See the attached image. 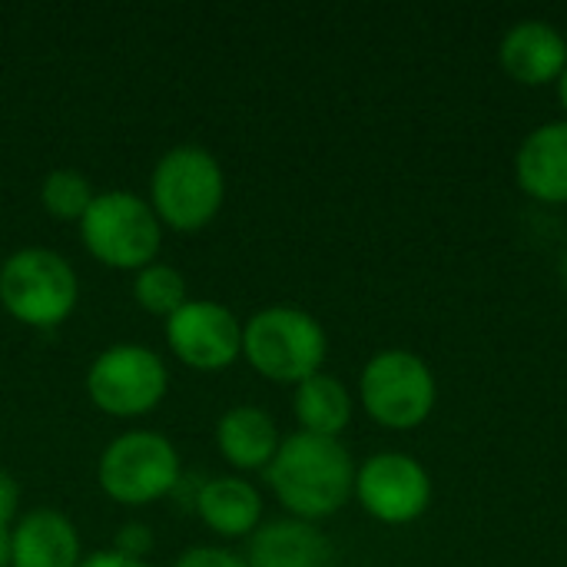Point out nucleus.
<instances>
[{
	"instance_id": "f257e3e1",
	"label": "nucleus",
	"mask_w": 567,
	"mask_h": 567,
	"mask_svg": "<svg viewBox=\"0 0 567 567\" xmlns=\"http://www.w3.org/2000/svg\"><path fill=\"white\" fill-rule=\"evenodd\" d=\"M276 502L299 522H322L346 508L355 492V462L339 439L296 432L279 442L266 468Z\"/></svg>"
},
{
	"instance_id": "f03ea898",
	"label": "nucleus",
	"mask_w": 567,
	"mask_h": 567,
	"mask_svg": "<svg viewBox=\"0 0 567 567\" xmlns=\"http://www.w3.org/2000/svg\"><path fill=\"white\" fill-rule=\"evenodd\" d=\"M243 355L262 379L299 385L322 372L329 339L312 312L296 306H269L246 319Z\"/></svg>"
},
{
	"instance_id": "7ed1b4c3",
	"label": "nucleus",
	"mask_w": 567,
	"mask_h": 567,
	"mask_svg": "<svg viewBox=\"0 0 567 567\" xmlns=\"http://www.w3.org/2000/svg\"><path fill=\"white\" fill-rule=\"evenodd\" d=\"M226 199L219 159L203 146H173L150 176V206L156 219L176 233H199L216 219Z\"/></svg>"
},
{
	"instance_id": "20e7f679",
	"label": "nucleus",
	"mask_w": 567,
	"mask_h": 567,
	"mask_svg": "<svg viewBox=\"0 0 567 567\" xmlns=\"http://www.w3.org/2000/svg\"><path fill=\"white\" fill-rule=\"evenodd\" d=\"M80 302L73 266L53 249H20L0 266V306L30 329H56Z\"/></svg>"
},
{
	"instance_id": "39448f33",
	"label": "nucleus",
	"mask_w": 567,
	"mask_h": 567,
	"mask_svg": "<svg viewBox=\"0 0 567 567\" xmlns=\"http://www.w3.org/2000/svg\"><path fill=\"white\" fill-rule=\"evenodd\" d=\"M80 239L86 252L120 272H140L159 256L163 223L153 206L133 193H100L80 219Z\"/></svg>"
},
{
	"instance_id": "423d86ee",
	"label": "nucleus",
	"mask_w": 567,
	"mask_h": 567,
	"mask_svg": "<svg viewBox=\"0 0 567 567\" xmlns=\"http://www.w3.org/2000/svg\"><path fill=\"white\" fill-rule=\"evenodd\" d=\"M365 415L392 432H412L429 422L439 402V382L429 362L409 349H385L372 355L359 379Z\"/></svg>"
},
{
	"instance_id": "0eeeda50",
	"label": "nucleus",
	"mask_w": 567,
	"mask_h": 567,
	"mask_svg": "<svg viewBox=\"0 0 567 567\" xmlns=\"http://www.w3.org/2000/svg\"><path fill=\"white\" fill-rule=\"evenodd\" d=\"M183 475L179 452L159 432H123L113 439L96 465V482L106 498L126 508H143L159 498H169Z\"/></svg>"
},
{
	"instance_id": "6e6552de",
	"label": "nucleus",
	"mask_w": 567,
	"mask_h": 567,
	"mask_svg": "<svg viewBox=\"0 0 567 567\" xmlns=\"http://www.w3.org/2000/svg\"><path fill=\"white\" fill-rule=\"evenodd\" d=\"M166 389L169 372L163 359L140 342L110 346L86 369L90 402L113 419H140L153 412L166 399Z\"/></svg>"
},
{
	"instance_id": "1a4fd4ad",
	"label": "nucleus",
	"mask_w": 567,
	"mask_h": 567,
	"mask_svg": "<svg viewBox=\"0 0 567 567\" xmlns=\"http://www.w3.org/2000/svg\"><path fill=\"white\" fill-rule=\"evenodd\" d=\"M352 495L375 522L412 525L432 505V475L405 452H379L355 468Z\"/></svg>"
},
{
	"instance_id": "9d476101",
	"label": "nucleus",
	"mask_w": 567,
	"mask_h": 567,
	"mask_svg": "<svg viewBox=\"0 0 567 567\" xmlns=\"http://www.w3.org/2000/svg\"><path fill=\"white\" fill-rule=\"evenodd\" d=\"M166 342L186 369L223 372L243 355V326L223 302L189 299L166 319Z\"/></svg>"
},
{
	"instance_id": "9b49d317",
	"label": "nucleus",
	"mask_w": 567,
	"mask_h": 567,
	"mask_svg": "<svg viewBox=\"0 0 567 567\" xmlns=\"http://www.w3.org/2000/svg\"><path fill=\"white\" fill-rule=\"evenodd\" d=\"M502 70L522 86L558 83L567 70L565 30L548 20H518L498 47Z\"/></svg>"
},
{
	"instance_id": "f8f14e48",
	"label": "nucleus",
	"mask_w": 567,
	"mask_h": 567,
	"mask_svg": "<svg viewBox=\"0 0 567 567\" xmlns=\"http://www.w3.org/2000/svg\"><path fill=\"white\" fill-rule=\"evenodd\" d=\"M515 179L525 196L545 206L567 203V120L535 126L515 156Z\"/></svg>"
},
{
	"instance_id": "ddd939ff",
	"label": "nucleus",
	"mask_w": 567,
	"mask_h": 567,
	"mask_svg": "<svg viewBox=\"0 0 567 567\" xmlns=\"http://www.w3.org/2000/svg\"><path fill=\"white\" fill-rule=\"evenodd\" d=\"M249 567H332V542L312 525L299 518L266 522L249 535L246 548Z\"/></svg>"
},
{
	"instance_id": "4468645a",
	"label": "nucleus",
	"mask_w": 567,
	"mask_h": 567,
	"mask_svg": "<svg viewBox=\"0 0 567 567\" xmlns=\"http://www.w3.org/2000/svg\"><path fill=\"white\" fill-rule=\"evenodd\" d=\"M80 535L53 508L27 512L10 532V567H80Z\"/></svg>"
},
{
	"instance_id": "2eb2a0df",
	"label": "nucleus",
	"mask_w": 567,
	"mask_h": 567,
	"mask_svg": "<svg viewBox=\"0 0 567 567\" xmlns=\"http://www.w3.org/2000/svg\"><path fill=\"white\" fill-rule=\"evenodd\" d=\"M279 442L272 415L256 405H236L216 422V449L239 472H266Z\"/></svg>"
},
{
	"instance_id": "dca6fc26",
	"label": "nucleus",
	"mask_w": 567,
	"mask_h": 567,
	"mask_svg": "<svg viewBox=\"0 0 567 567\" xmlns=\"http://www.w3.org/2000/svg\"><path fill=\"white\" fill-rule=\"evenodd\" d=\"M193 512L219 538H249L262 525V495L239 475H216L206 478Z\"/></svg>"
},
{
	"instance_id": "f3484780",
	"label": "nucleus",
	"mask_w": 567,
	"mask_h": 567,
	"mask_svg": "<svg viewBox=\"0 0 567 567\" xmlns=\"http://www.w3.org/2000/svg\"><path fill=\"white\" fill-rule=\"evenodd\" d=\"M292 412H296V422L302 425L299 432L319 435V439H339L352 422V395L336 375L319 372L296 385Z\"/></svg>"
},
{
	"instance_id": "a211bd4d",
	"label": "nucleus",
	"mask_w": 567,
	"mask_h": 567,
	"mask_svg": "<svg viewBox=\"0 0 567 567\" xmlns=\"http://www.w3.org/2000/svg\"><path fill=\"white\" fill-rule=\"evenodd\" d=\"M133 299L140 302L143 312L169 319L176 309H183L189 302V286L176 266L150 262L146 269H140L133 276Z\"/></svg>"
},
{
	"instance_id": "6ab92c4d",
	"label": "nucleus",
	"mask_w": 567,
	"mask_h": 567,
	"mask_svg": "<svg viewBox=\"0 0 567 567\" xmlns=\"http://www.w3.org/2000/svg\"><path fill=\"white\" fill-rule=\"evenodd\" d=\"M96 199L90 179L76 169H53L40 183V206L60 223H80Z\"/></svg>"
},
{
	"instance_id": "aec40b11",
	"label": "nucleus",
	"mask_w": 567,
	"mask_h": 567,
	"mask_svg": "<svg viewBox=\"0 0 567 567\" xmlns=\"http://www.w3.org/2000/svg\"><path fill=\"white\" fill-rule=\"evenodd\" d=\"M153 548H156V538H153V532H150L143 522L123 525V528L116 532V538H113V551H120V555H126V558H136V561H146Z\"/></svg>"
},
{
	"instance_id": "412c9836",
	"label": "nucleus",
	"mask_w": 567,
	"mask_h": 567,
	"mask_svg": "<svg viewBox=\"0 0 567 567\" xmlns=\"http://www.w3.org/2000/svg\"><path fill=\"white\" fill-rule=\"evenodd\" d=\"M173 567H249V565H246V558H239V555H236V551H229V548L199 545V548L183 551Z\"/></svg>"
},
{
	"instance_id": "4be33fe9",
	"label": "nucleus",
	"mask_w": 567,
	"mask_h": 567,
	"mask_svg": "<svg viewBox=\"0 0 567 567\" xmlns=\"http://www.w3.org/2000/svg\"><path fill=\"white\" fill-rule=\"evenodd\" d=\"M17 508H20V488H17V482L0 468V528H13Z\"/></svg>"
},
{
	"instance_id": "5701e85b",
	"label": "nucleus",
	"mask_w": 567,
	"mask_h": 567,
	"mask_svg": "<svg viewBox=\"0 0 567 567\" xmlns=\"http://www.w3.org/2000/svg\"><path fill=\"white\" fill-rule=\"evenodd\" d=\"M80 567H150L146 561H136V558H126L120 551H96V555H86Z\"/></svg>"
},
{
	"instance_id": "b1692460",
	"label": "nucleus",
	"mask_w": 567,
	"mask_h": 567,
	"mask_svg": "<svg viewBox=\"0 0 567 567\" xmlns=\"http://www.w3.org/2000/svg\"><path fill=\"white\" fill-rule=\"evenodd\" d=\"M10 532L13 528H0V567H10Z\"/></svg>"
},
{
	"instance_id": "393cba45",
	"label": "nucleus",
	"mask_w": 567,
	"mask_h": 567,
	"mask_svg": "<svg viewBox=\"0 0 567 567\" xmlns=\"http://www.w3.org/2000/svg\"><path fill=\"white\" fill-rule=\"evenodd\" d=\"M558 100H561V106H565L567 113V70L561 73V80H558Z\"/></svg>"
},
{
	"instance_id": "a878e982",
	"label": "nucleus",
	"mask_w": 567,
	"mask_h": 567,
	"mask_svg": "<svg viewBox=\"0 0 567 567\" xmlns=\"http://www.w3.org/2000/svg\"><path fill=\"white\" fill-rule=\"evenodd\" d=\"M561 282L567 286V249H565V256H561Z\"/></svg>"
},
{
	"instance_id": "bb28decb",
	"label": "nucleus",
	"mask_w": 567,
	"mask_h": 567,
	"mask_svg": "<svg viewBox=\"0 0 567 567\" xmlns=\"http://www.w3.org/2000/svg\"><path fill=\"white\" fill-rule=\"evenodd\" d=\"M565 40H567V30H565Z\"/></svg>"
}]
</instances>
